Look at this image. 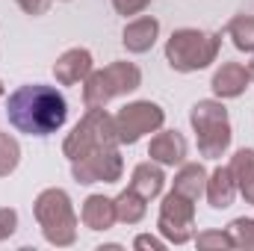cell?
Returning <instances> with one entry per match:
<instances>
[{"label": "cell", "instance_id": "10", "mask_svg": "<svg viewBox=\"0 0 254 251\" xmlns=\"http://www.w3.org/2000/svg\"><path fill=\"white\" fill-rule=\"evenodd\" d=\"M187 151H190V145H187V139L178 130H163L160 127L151 136V142H148V157L154 163H160V166H181V163H187Z\"/></svg>", "mask_w": 254, "mask_h": 251}, {"label": "cell", "instance_id": "29", "mask_svg": "<svg viewBox=\"0 0 254 251\" xmlns=\"http://www.w3.org/2000/svg\"><path fill=\"white\" fill-rule=\"evenodd\" d=\"M246 68H249V74H252V83H254V57H252V63L246 65Z\"/></svg>", "mask_w": 254, "mask_h": 251}, {"label": "cell", "instance_id": "23", "mask_svg": "<svg viewBox=\"0 0 254 251\" xmlns=\"http://www.w3.org/2000/svg\"><path fill=\"white\" fill-rule=\"evenodd\" d=\"M198 249H234V240L228 231H201L192 237Z\"/></svg>", "mask_w": 254, "mask_h": 251}, {"label": "cell", "instance_id": "20", "mask_svg": "<svg viewBox=\"0 0 254 251\" xmlns=\"http://www.w3.org/2000/svg\"><path fill=\"white\" fill-rule=\"evenodd\" d=\"M228 39L237 51L254 54V15H234L228 21Z\"/></svg>", "mask_w": 254, "mask_h": 251}, {"label": "cell", "instance_id": "13", "mask_svg": "<svg viewBox=\"0 0 254 251\" xmlns=\"http://www.w3.org/2000/svg\"><path fill=\"white\" fill-rule=\"evenodd\" d=\"M160 39V21L154 15H139L133 21L125 24L122 33V45L127 48V54H148Z\"/></svg>", "mask_w": 254, "mask_h": 251}, {"label": "cell", "instance_id": "9", "mask_svg": "<svg viewBox=\"0 0 254 251\" xmlns=\"http://www.w3.org/2000/svg\"><path fill=\"white\" fill-rule=\"evenodd\" d=\"M125 175V157L119 148H104L95 154H86L80 160H71V178L83 187L92 184H119Z\"/></svg>", "mask_w": 254, "mask_h": 251}, {"label": "cell", "instance_id": "16", "mask_svg": "<svg viewBox=\"0 0 254 251\" xmlns=\"http://www.w3.org/2000/svg\"><path fill=\"white\" fill-rule=\"evenodd\" d=\"M163 187H166V172H163V166L154 163V160L139 163V166L133 169V175H130V189L139 192L145 201L157 198V195L163 192Z\"/></svg>", "mask_w": 254, "mask_h": 251}, {"label": "cell", "instance_id": "11", "mask_svg": "<svg viewBox=\"0 0 254 251\" xmlns=\"http://www.w3.org/2000/svg\"><path fill=\"white\" fill-rule=\"evenodd\" d=\"M249 86H252V74L243 63H222V68H216V74L210 80V89L219 101L240 98V95H246Z\"/></svg>", "mask_w": 254, "mask_h": 251}, {"label": "cell", "instance_id": "24", "mask_svg": "<svg viewBox=\"0 0 254 251\" xmlns=\"http://www.w3.org/2000/svg\"><path fill=\"white\" fill-rule=\"evenodd\" d=\"M18 231V210L15 207H0V243H6Z\"/></svg>", "mask_w": 254, "mask_h": 251}, {"label": "cell", "instance_id": "18", "mask_svg": "<svg viewBox=\"0 0 254 251\" xmlns=\"http://www.w3.org/2000/svg\"><path fill=\"white\" fill-rule=\"evenodd\" d=\"M172 189L192 198V201H198L204 195V189H207V169L201 163H181V172L175 175Z\"/></svg>", "mask_w": 254, "mask_h": 251}, {"label": "cell", "instance_id": "1", "mask_svg": "<svg viewBox=\"0 0 254 251\" xmlns=\"http://www.w3.org/2000/svg\"><path fill=\"white\" fill-rule=\"evenodd\" d=\"M6 119L18 133L45 139L57 133L68 119V101L57 86L24 83L6 98Z\"/></svg>", "mask_w": 254, "mask_h": 251}, {"label": "cell", "instance_id": "17", "mask_svg": "<svg viewBox=\"0 0 254 251\" xmlns=\"http://www.w3.org/2000/svg\"><path fill=\"white\" fill-rule=\"evenodd\" d=\"M231 172L237 181V192L246 198V204L254 207V148H240L231 157Z\"/></svg>", "mask_w": 254, "mask_h": 251}, {"label": "cell", "instance_id": "8", "mask_svg": "<svg viewBox=\"0 0 254 251\" xmlns=\"http://www.w3.org/2000/svg\"><path fill=\"white\" fill-rule=\"evenodd\" d=\"M166 125V110L154 101H133L116 113V130L122 145H136L142 136L157 133Z\"/></svg>", "mask_w": 254, "mask_h": 251}, {"label": "cell", "instance_id": "6", "mask_svg": "<svg viewBox=\"0 0 254 251\" xmlns=\"http://www.w3.org/2000/svg\"><path fill=\"white\" fill-rule=\"evenodd\" d=\"M119 130H116V116L104 110H86V116L71 127V133L63 142V154L71 160H80L86 154L104 151V148H119Z\"/></svg>", "mask_w": 254, "mask_h": 251}, {"label": "cell", "instance_id": "27", "mask_svg": "<svg viewBox=\"0 0 254 251\" xmlns=\"http://www.w3.org/2000/svg\"><path fill=\"white\" fill-rule=\"evenodd\" d=\"M51 3H54V0H18V6H21L27 15H33V18L45 15V12L51 9Z\"/></svg>", "mask_w": 254, "mask_h": 251}, {"label": "cell", "instance_id": "25", "mask_svg": "<svg viewBox=\"0 0 254 251\" xmlns=\"http://www.w3.org/2000/svg\"><path fill=\"white\" fill-rule=\"evenodd\" d=\"M148 3L151 0H113V9L127 18V15H142L148 9Z\"/></svg>", "mask_w": 254, "mask_h": 251}, {"label": "cell", "instance_id": "14", "mask_svg": "<svg viewBox=\"0 0 254 251\" xmlns=\"http://www.w3.org/2000/svg\"><path fill=\"white\" fill-rule=\"evenodd\" d=\"M207 204L213 210H228L237 198V181H234V172L231 166H216L210 175H207Z\"/></svg>", "mask_w": 254, "mask_h": 251}, {"label": "cell", "instance_id": "3", "mask_svg": "<svg viewBox=\"0 0 254 251\" xmlns=\"http://www.w3.org/2000/svg\"><path fill=\"white\" fill-rule=\"evenodd\" d=\"M33 216L42 228V237L57 246V249H71L77 243V213L71 204V195L60 187L42 189L33 201Z\"/></svg>", "mask_w": 254, "mask_h": 251}, {"label": "cell", "instance_id": "28", "mask_svg": "<svg viewBox=\"0 0 254 251\" xmlns=\"http://www.w3.org/2000/svg\"><path fill=\"white\" fill-rule=\"evenodd\" d=\"M98 251H122L119 243H107V246H98Z\"/></svg>", "mask_w": 254, "mask_h": 251}, {"label": "cell", "instance_id": "4", "mask_svg": "<svg viewBox=\"0 0 254 251\" xmlns=\"http://www.w3.org/2000/svg\"><path fill=\"white\" fill-rule=\"evenodd\" d=\"M190 125L195 130L198 154L204 160H222L228 154L231 139H234V127H231V116L219 98H207V101L192 104Z\"/></svg>", "mask_w": 254, "mask_h": 251}, {"label": "cell", "instance_id": "2", "mask_svg": "<svg viewBox=\"0 0 254 251\" xmlns=\"http://www.w3.org/2000/svg\"><path fill=\"white\" fill-rule=\"evenodd\" d=\"M222 51V33L198 30V27H181L169 36L166 42V63L172 71L192 74L204 71L219 60Z\"/></svg>", "mask_w": 254, "mask_h": 251}, {"label": "cell", "instance_id": "30", "mask_svg": "<svg viewBox=\"0 0 254 251\" xmlns=\"http://www.w3.org/2000/svg\"><path fill=\"white\" fill-rule=\"evenodd\" d=\"M3 95H6V86H3V80H0V98H3Z\"/></svg>", "mask_w": 254, "mask_h": 251}, {"label": "cell", "instance_id": "22", "mask_svg": "<svg viewBox=\"0 0 254 251\" xmlns=\"http://www.w3.org/2000/svg\"><path fill=\"white\" fill-rule=\"evenodd\" d=\"M228 234L234 240V249H246V251H254V219L249 216H240L228 225Z\"/></svg>", "mask_w": 254, "mask_h": 251}, {"label": "cell", "instance_id": "7", "mask_svg": "<svg viewBox=\"0 0 254 251\" xmlns=\"http://www.w3.org/2000/svg\"><path fill=\"white\" fill-rule=\"evenodd\" d=\"M157 231L166 243L172 246H187L195 237V201L181 195V192H169L160 204V216H157Z\"/></svg>", "mask_w": 254, "mask_h": 251}, {"label": "cell", "instance_id": "21", "mask_svg": "<svg viewBox=\"0 0 254 251\" xmlns=\"http://www.w3.org/2000/svg\"><path fill=\"white\" fill-rule=\"evenodd\" d=\"M21 163V145L12 133L0 130V178H9Z\"/></svg>", "mask_w": 254, "mask_h": 251}, {"label": "cell", "instance_id": "12", "mask_svg": "<svg viewBox=\"0 0 254 251\" xmlns=\"http://www.w3.org/2000/svg\"><path fill=\"white\" fill-rule=\"evenodd\" d=\"M95 71V60L86 48H68L63 57L54 63V77L60 86H77Z\"/></svg>", "mask_w": 254, "mask_h": 251}, {"label": "cell", "instance_id": "5", "mask_svg": "<svg viewBox=\"0 0 254 251\" xmlns=\"http://www.w3.org/2000/svg\"><path fill=\"white\" fill-rule=\"evenodd\" d=\"M142 86V71L136 63H110L98 71H92L86 80H83V107L86 110H104L113 98H122L130 95Z\"/></svg>", "mask_w": 254, "mask_h": 251}, {"label": "cell", "instance_id": "19", "mask_svg": "<svg viewBox=\"0 0 254 251\" xmlns=\"http://www.w3.org/2000/svg\"><path fill=\"white\" fill-rule=\"evenodd\" d=\"M145 213H148V201H145L139 192H133L130 187H127L122 195H116V216H119V222H125V225H139V222L145 219Z\"/></svg>", "mask_w": 254, "mask_h": 251}, {"label": "cell", "instance_id": "26", "mask_svg": "<svg viewBox=\"0 0 254 251\" xmlns=\"http://www.w3.org/2000/svg\"><path fill=\"white\" fill-rule=\"evenodd\" d=\"M133 249H139V251H163L166 249V240H160V237H154V234H139V237L133 240Z\"/></svg>", "mask_w": 254, "mask_h": 251}, {"label": "cell", "instance_id": "15", "mask_svg": "<svg viewBox=\"0 0 254 251\" xmlns=\"http://www.w3.org/2000/svg\"><path fill=\"white\" fill-rule=\"evenodd\" d=\"M80 219L89 231H110L119 216H116V198H107V195H89L83 201V210H80Z\"/></svg>", "mask_w": 254, "mask_h": 251}]
</instances>
